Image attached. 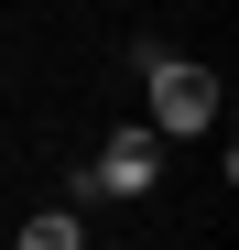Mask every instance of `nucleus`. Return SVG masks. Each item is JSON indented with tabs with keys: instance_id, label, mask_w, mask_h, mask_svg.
Masks as SVG:
<instances>
[{
	"instance_id": "nucleus-1",
	"label": "nucleus",
	"mask_w": 239,
	"mask_h": 250,
	"mask_svg": "<svg viewBox=\"0 0 239 250\" xmlns=\"http://www.w3.org/2000/svg\"><path fill=\"white\" fill-rule=\"evenodd\" d=\"M141 98H152V131H163V142L218 131V65H196V55H163V44H152L141 55Z\"/></svg>"
},
{
	"instance_id": "nucleus-2",
	"label": "nucleus",
	"mask_w": 239,
	"mask_h": 250,
	"mask_svg": "<svg viewBox=\"0 0 239 250\" xmlns=\"http://www.w3.org/2000/svg\"><path fill=\"white\" fill-rule=\"evenodd\" d=\"M152 185H163V131H152V120H141V131H120L87 174H76V196H152Z\"/></svg>"
},
{
	"instance_id": "nucleus-3",
	"label": "nucleus",
	"mask_w": 239,
	"mask_h": 250,
	"mask_svg": "<svg viewBox=\"0 0 239 250\" xmlns=\"http://www.w3.org/2000/svg\"><path fill=\"white\" fill-rule=\"evenodd\" d=\"M11 250H87V218H76V207H33V229Z\"/></svg>"
}]
</instances>
